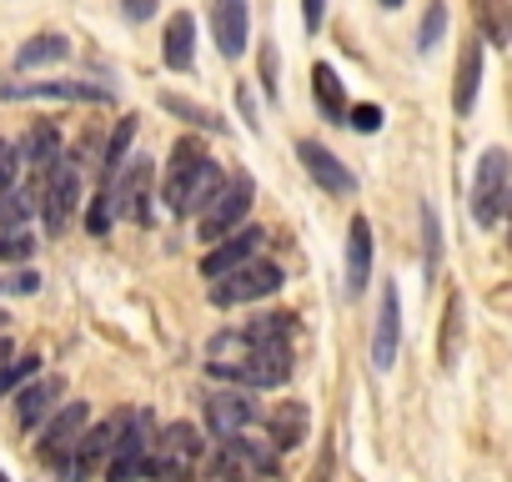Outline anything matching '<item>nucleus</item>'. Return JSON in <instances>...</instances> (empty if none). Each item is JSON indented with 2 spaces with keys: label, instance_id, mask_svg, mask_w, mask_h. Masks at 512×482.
I'll return each mask as SVG.
<instances>
[{
  "label": "nucleus",
  "instance_id": "obj_1",
  "mask_svg": "<svg viewBox=\"0 0 512 482\" xmlns=\"http://www.w3.org/2000/svg\"><path fill=\"white\" fill-rule=\"evenodd\" d=\"M206 372L246 392H272L292 382V347L256 342L246 332H216L206 347Z\"/></svg>",
  "mask_w": 512,
  "mask_h": 482
},
{
  "label": "nucleus",
  "instance_id": "obj_2",
  "mask_svg": "<svg viewBox=\"0 0 512 482\" xmlns=\"http://www.w3.org/2000/svg\"><path fill=\"white\" fill-rule=\"evenodd\" d=\"M221 181H226V171L191 136H181L171 146V171H166V206L171 211H181V216L206 211V201L221 191Z\"/></svg>",
  "mask_w": 512,
  "mask_h": 482
},
{
  "label": "nucleus",
  "instance_id": "obj_3",
  "mask_svg": "<svg viewBox=\"0 0 512 482\" xmlns=\"http://www.w3.org/2000/svg\"><path fill=\"white\" fill-rule=\"evenodd\" d=\"M206 457V442L191 422H166L161 432H151V447H146V477L156 482H191L196 467Z\"/></svg>",
  "mask_w": 512,
  "mask_h": 482
},
{
  "label": "nucleus",
  "instance_id": "obj_4",
  "mask_svg": "<svg viewBox=\"0 0 512 482\" xmlns=\"http://www.w3.org/2000/svg\"><path fill=\"white\" fill-rule=\"evenodd\" d=\"M151 412L146 407H126L116 422H111V447H106V477L111 482H131V477H146V447H151Z\"/></svg>",
  "mask_w": 512,
  "mask_h": 482
},
{
  "label": "nucleus",
  "instance_id": "obj_5",
  "mask_svg": "<svg viewBox=\"0 0 512 482\" xmlns=\"http://www.w3.org/2000/svg\"><path fill=\"white\" fill-rule=\"evenodd\" d=\"M251 201H256V181H251V171H231V176L221 181V191L206 201V211H196V216H201V221H196V236L216 247L221 236H231V231L251 216Z\"/></svg>",
  "mask_w": 512,
  "mask_h": 482
},
{
  "label": "nucleus",
  "instance_id": "obj_6",
  "mask_svg": "<svg viewBox=\"0 0 512 482\" xmlns=\"http://www.w3.org/2000/svg\"><path fill=\"white\" fill-rule=\"evenodd\" d=\"M467 211H472L477 226H497V221H502V211H507V151H502V146H487V151L477 156Z\"/></svg>",
  "mask_w": 512,
  "mask_h": 482
},
{
  "label": "nucleus",
  "instance_id": "obj_7",
  "mask_svg": "<svg viewBox=\"0 0 512 482\" xmlns=\"http://www.w3.org/2000/svg\"><path fill=\"white\" fill-rule=\"evenodd\" d=\"M272 292H282V267L251 257V262L231 267L226 277H216L211 302H216V307H241V302H262V297H272Z\"/></svg>",
  "mask_w": 512,
  "mask_h": 482
},
{
  "label": "nucleus",
  "instance_id": "obj_8",
  "mask_svg": "<svg viewBox=\"0 0 512 482\" xmlns=\"http://www.w3.org/2000/svg\"><path fill=\"white\" fill-rule=\"evenodd\" d=\"M106 191H111V211L116 216H131L136 226H151V161L146 156H126L121 166H116V176L111 181H101Z\"/></svg>",
  "mask_w": 512,
  "mask_h": 482
},
{
  "label": "nucleus",
  "instance_id": "obj_9",
  "mask_svg": "<svg viewBox=\"0 0 512 482\" xmlns=\"http://www.w3.org/2000/svg\"><path fill=\"white\" fill-rule=\"evenodd\" d=\"M0 101H91L106 106L116 91L106 81H0Z\"/></svg>",
  "mask_w": 512,
  "mask_h": 482
},
{
  "label": "nucleus",
  "instance_id": "obj_10",
  "mask_svg": "<svg viewBox=\"0 0 512 482\" xmlns=\"http://www.w3.org/2000/svg\"><path fill=\"white\" fill-rule=\"evenodd\" d=\"M76 201H81V171H76V161L61 156V161L46 171V181H41V211H46V231H51V236H61V231L71 226Z\"/></svg>",
  "mask_w": 512,
  "mask_h": 482
},
{
  "label": "nucleus",
  "instance_id": "obj_11",
  "mask_svg": "<svg viewBox=\"0 0 512 482\" xmlns=\"http://www.w3.org/2000/svg\"><path fill=\"white\" fill-rule=\"evenodd\" d=\"M256 417H262V412H256V402H251L246 387H226V392H211V397H206V427H211L216 442L251 432Z\"/></svg>",
  "mask_w": 512,
  "mask_h": 482
},
{
  "label": "nucleus",
  "instance_id": "obj_12",
  "mask_svg": "<svg viewBox=\"0 0 512 482\" xmlns=\"http://www.w3.org/2000/svg\"><path fill=\"white\" fill-rule=\"evenodd\" d=\"M91 427V402H66L61 412H51L46 417V427H41V442H36V452L46 457V462H66V452L76 447V437Z\"/></svg>",
  "mask_w": 512,
  "mask_h": 482
},
{
  "label": "nucleus",
  "instance_id": "obj_13",
  "mask_svg": "<svg viewBox=\"0 0 512 482\" xmlns=\"http://www.w3.org/2000/svg\"><path fill=\"white\" fill-rule=\"evenodd\" d=\"M262 241H267V231H256V226H236L231 236H221L216 247L206 252V262H201V277H206V282L226 277L231 267H241V262H251L256 252H262Z\"/></svg>",
  "mask_w": 512,
  "mask_h": 482
},
{
  "label": "nucleus",
  "instance_id": "obj_14",
  "mask_svg": "<svg viewBox=\"0 0 512 482\" xmlns=\"http://www.w3.org/2000/svg\"><path fill=\"white\" fill-rule=\"evenodd\" d=\"M211 31H216V51L226 61L246 56V41H251V11H246V0H211Z\"/></svg>",
  "mask_w": 512,
  "mask_h": 482
},
{
  "label": "nucleus",
  "instance_id": "obj_15",
  "mask_svg": "<svg viewBox=\"0 0 512 482\" xmlns=\"http://www.w3.org/2000/svg\"><path fill=\"white\" fill-rule=\"evenodd\" d=\"M397 347H402V292H397V282H387L382 287V312H377V337H372V367L392 372Z\"/></svg>",
  "mask_w": 512,
  "mask_h": 482
},
{
  "label": "nucleus",
  "instance_id": "obj_16",
  "mask_svg": "<svg viewBox=\"0 0 512 482\" xmlns=\"http://www.w3.org/2000/svg\"><path fill=\"white\" fill-rule=\"evenodd\" d=\"M297 156H302L307 176H312L322 191H332V196H352V191H357V176H352L322 141H297Z\"/></svg>",
  "mask_w": 512,
  "mask_h": 482
},
{
  "label": "nucleus",
  "instance_id": "obj_17",
  "mask_svg": "<svg viewBox=\"0 0 512 482\" xmlns=\"http://www.w3.org/2000/svg\"><path fill=\"white\" fill-rule=\"evenodd\" d=\"M482 36H467L462 51H457V81H452V111L457 116H472L477 106V86H482Z\"/></svg>",
  "mask_w": 512,
  "mask_h": 482
},
{
  "label": "nucleus",
  "instance_id": "obj_18",
  "mask_svg": "<svg viewBox=\"0 0 512 482\" xmlns=\"http://www.w3.org/2000/svg\"><path fill=\"white\" fill-rule=\"evenodd\" d=\"M372 282V221L352 216L347 226V297H362Z\"/></svg>",
  "mask_w": 512,
  "mask_h": 482
},
{
  "label": "nucleus",
  "instance_id": "obj_19",
  "mask_svg": "<svg viewBox=\"0 0 512 482\" xmlns=\"http://www.w3.org/2000/svg\"><path fill=\"white\" fill-rule=\"evenodd\" d=\"M106 447H111V422H101V427H86V432L76 437V447L66 452V462H61V477H66V482H81V477H91V472L106 462Z\"/></svg>",
  "mask_w": 512,
  "mask_h": 482
},
{
  "label": "nucleus",
  "instance_id": "obj_20",
  "mask_svg": "<svg viewBox=\"0 0 512 482\" xmlns=\"http://www.w3.org/2000/svg\"><path fill=\"white\" fill-rule=\"evenodd\" d=\"M56 397H61V377H31V387H16V422L41 427L56 412Z\"/></svg>",
  "mask_w": 512,
  "mask_h": 482
},
{
  "label": "nucleus",
  "instance_id": "obj_21",
  "mask_svg": "<svg viewBox=\"0 0 512 482\" xmlns=\"http://www.w3.org/2000/svg\"><path fill=\"white\" fill-rule=\"evenodd\" d=\"M161 61H166L171 71H191V66H196V16H191V11H176V16L166 21Z\"/></svg>",
  "mask_w": 512,
  "mask_h": 482
},
{
  "label": "nucleus",
  "instance_id": "obj_22",
  "mask_svg": "<svg viewBox=\"0 0 512 482\" xmlns=\"http://www.w3.org/2000/svg\"><path fill=\"white\" fill-rule=\"evenodd\" d=\"M21 166H31V181H46V171L61 161V136L51 131V126H36L26 141H21Z\"/></svg>",
  "mask_w": 512,
  "mask_h": 482
},
{
  "label": "nucleus",
  "instance_id": "obj_23",
  "mask_svg": "<svg viewBox=\"0 0 512 482\" xmlns=\"http://www.w3.org/2000/svg\"><path fill=\"white\" fill-rule=\"evenodd\" d=\"M312 96H317V111L342 126V116H347V91H342V81H337V71H332L327 61L312 66Z\"/></svg>",
  "mask_w": 512,
  "mask_h": 482
},
{
  "label": "nucleus",
  "instance_id": "obj_24",
  "mask_svg": "<svg viewBox=\"0 0 512 482\" xmlns=\"http://www.w3.org/2000/svg\"><path fill=\"white\" fill-rule=\"evenodd\" d=\"M66 56H71V36H56V31H46V36H36V41H26V46L16 51V71L51 66V61H66Z\"/></svg>",
  "mask_w": 512,
  "mask_h": 482
},
{
  "label": "nucleus",
  "instance_id": "obj_25",
  "mask_svg": "<svg viewBox=\"0 0 512 482\" xmlns=\"http://www.w3.org/2000/svg\"><path fill=\"white\" fill-rule=\"evenodd\" d=\"M302 432H307V412H302V402H282V407H272V417H267V442H277V447H297Z\"/></svg>",
  "mask_w": 512,
  "mask_h": 482
},
{
  "label": "nucleus",
  "instance_id": "obj_26",
  "mask_svg": "<svg viewBox=\"0 0 512 482\" xmlns=\"http://www.w3.org/2000/svg\"><path fill=\"white\" fill-rule=\"evenodd\" d=\"M161 106L171 111V116H181V121H191V131H206V136H226V121L211 111V106H196V101H186V96H176V91H166L161 96Z\"/></svg>",
  "mask_w": 512,
  "mask_h": 482
},
{
  "label": "nucleus",
  "instance_id": "obj_27",
  "mask_svg": "<svg viewBox=\"0 0 512 482\" xmlns=\"http://www.w3.org/2000/svg\"><path fill=\"white\" fill-rule=\"evenodd\" d=\"M457 352H462V297L447 292V307H442V347H437V362L442 367H457Z\"/></svg>",
  "mask_w": 512,
  "mask_h": 482
},
{
  "label": "nucleus",
  "instance_id": "obj_28",
  "mask_svg": "<svg viewBox=\"0 0 512 482\" xmlns=\"http://www.w3.org/2000/svg\"><path fill=\"white\" fill-rule=\"evenodd\" d=\"M196 472H201V482H241V477H246L241 457H236L226 442H216V452H206Z\"/></svg>",
  "mask_w": 512,
  "mask_h": 482
},
{
  "label": "nucleus",
  "instance_id": "obj_29",
  "mask_svg": "<svg viewBox=\"0 0 512 482\" xmlns=\"http://www.w3.org/2000/svg\"><path fill=\"white\" fill-rule=\"evenodd\" d=\"M36 211V191H0V231L26 226Z\"/></svg>",
  "mask_w": 512,
  "mask_h": 482
},
{
  "label": "nucleus",
  "instance_id": "obj_30",
  "mask_svg": "<svg viewBox=\"0 0 512 482\" xmlns=\"http://www.w3.org/2000/svg\"><path fill=\"white\" fill-rule=\"evenodd\" d=\"M422 241H427L422 272H427V287H432V277H437V267H442V226H437V211H432V206H422Z\"/></svg>",
  "mask_w": 512,
  "mask_h": 482
},
{
  "label": "nucleus",
  "instance_id": "obj_31",
  "mask_svg": "<svg viewBox=\"0 0 512 482\" xmlns=\"http://www.w3.org/2000/svg\"><path fill=\"white\" fill-rule=\"evenodd\" d=\"M36 372H41V357L36 352L31 357H6V362H0V397H11L16 387H26Z\"/></svg>",
  "mask_w": 512,
  "mask_h": 482
},
{
  "label": "nucleus",
  "instance_id": "obj_32",
  "mask_svg": "<svg viewBox=\"0 0 512 482\" xmlns=\"http://www.w3.org/2000/svg\"><path fill=\"white\" fill-rule=\"evenodd\" d=\"M131 136H136V116H121V121H116V136L106 141V161H101V176H106V181H111V176H116V166L126 161Z\"/></svg>",
  "mask_w": 512,
  "mask_h": 482
},
{
  "label": "nucleus",
  "instance_id": "obj_33",
  "mask_svg": "<svg viewBox=\"0 0 512 482\" xmlns=\"http://www.w3.org/2000/svg\"><path fill=\"white\" fill-rule=\"evenodd\" d=\"M472 6H477V21H482V41L507 46V16H502L507 0H472Z\"/></svg>",
  "mask_w": 512,
  "mask_h": 482
},
{
  "label": "nucleus",
  "instance_id": "obj_34",
  "mask_svg": "<svg viewBox=\"0 0 512 482\" xmlns=\"http://www.w3.org/2000/svg\"><path fill=\"white\" fill-rule=\"evenodd\" d=\"M447 36V6H442V0H432V6L422 11V31H417V51L422 56H432V46Z\"/></svg>",
  "mask_w": 512,
  "mask_h": 482
},
{
  "label": "nucleus",
  "instance_id": "obj_35",
  "mask_svg": "<svg viewBox=\"0 0 512 482\" xmlns=\"http://www.w3.org/2000/svg\"><path fill=\"white\" fill-rule=\"evenodd\" d=\"M36 252V236L26 231V226H16V231H0V262H26Z\"/></svg>",
  "mask_w": 512,
  "mask_h": 482
},
{
  "label": "nucleus",
  "instance_id": "obj_36",
  "mask_svg": "<svg viewBox=\"0 0 512 482\" xmlns=\"http://www.w3.org/2000/svg\"><path fill=\"white\" fill-rule=\"evenodd\" d=\"M111 221H116V211H111V191L101 186V191H96V201H91V211H86V226H91V236H106V231H111Z\"/></svg>",
  "mask_w": 512,
  "mask_h": 482
},
{
  "label": "nucleus",
  "instance_id": "obj_37",
  "mask_svg": "<svg viewBox=\"0 0 512 482\" xmlns=\"http://www.w3.org/2000/svg\"><path fill=\"white\" fill-rule=\"evenodd\" d=\"M277 66H282V61H277V46L267 41V46H262V91L272 96V106L282 101V86H277Z\"/></svg>",
  "mask_w": 512,
  "mask_h": 482
},
{
  "label": "nucleus",
  "instance_id": "obj_38",
  "mask_svg": "<svg viewBox=\"0 0 512 482\" xmlns=\"http://www.w3.org/2000/svg\"><path fill=\"white\" fill-rule=\"evenodd\" d=\"M342 126H352V131H362V136H372V131L382 126V111H377V106H347V116H342Z\"/></svg>",
  "mask_w": 512,
  "mask_h": 482
},
{
  "label": "nucleus",
  "instance_id": "obj_39",
  "mask_svg": "<svg viewBox=\"0 0 512 482\" xmlns=\"http://www.w3.org/2000/svg\"><path fill=\"white\" fill-rule=\"evenodd\" d=\"M16 176H21V156H16L11 141H0V191H11Z\"/></svg>",
  "mask_w": 512,
  "mask_h": 482
},
{
  "label": "nucleus",
  "instance_id": "obj_40",
  "mask_svg": "<svg viewBox=\"0 0 512 482\" xmlns=\"http://www.w3.org/2000/svg\"><path fill=\"white\" fill-rule=\"evenodd\" d=\"M322 21H327V0H302V26H307V36H317Z\"/></svg>",
  "mask_w": 512,
  "mask_h": 482
},
{
  "label": "nucleus",
  "instance_id": "obj_41",
  "mask_svg": "<svg viewBox=\"0 0 512 482\" xmlns=\"http://www.w3.org/2000/svg\"><path fill=\"white\" fill-rule=\"evenodd\" d=\"M121 11H126V21H146L156 11V0H121Z\"/></svg>",
  "mask_w": 512,
  "mask_h": 482
},
{
  "label": "nucleus",
  "instance_id": "obj_42",
  "mask_svg": "<svg viewBox=\"0 0 512 482\" xmlns=\"http://www.w3.org/2000/svg\"><path fill=\"white\" fill-rule=\"evenodd\" d=\"M36 287H41V277H36V272H21V277H11V292H21V297H31Z\"/></svg>",
  "mask_w": 512,
  "mask_h": 482
},
{
  "label": "nucleus",
  "instance_id": "obj_43",
  "mask_svg": "<svg viewBox=\"0 0 512 482\" xmlns=\"http://www.w3.org/2000/svg\"><path fill=\"white\" fill-rule=\"evenodd\" d=\"M6 357H11V342H6V337H0V362H6Z\"/></svg>",
  "mask_w": 512,
  "mask_h": 482
},
{
  "label": "nucleus",
  "instance_id": "obj_44",
  "mask_svg": "<svg viewBox=\"0 0 512 482\" xmlns=\"http://www.w3.org/2000/svg\"><path fill=\"white\" fill-rule=\"evenodd\" d=\"M382 6H387V11H397V6H402V0H382Z\"/></svg>",
  "mask_w": 512,
  "mask_h": 482
},
{
  "label": "nucleus",
  "instance_id": "obj_45",
  "mask_svg": "<svg viewBox=\"0 0 512 482\" xmlns=\"http://www.w3.org/2000/svg\"><path fill=\"white\" fill-rule=\"evenodd\" d=\"M6 322H11V317H6V312H0V327H6Z\"/></svg>",
  "mask_w": 512,
  "mask_h": 482
},
{
  "label": "nucleus",
  "instance_id": "obj_46",
  "mask_svg": "<svg viewBox=\"0 0 512 482\" xmlns=\"http://www.w3.org/2000/svg\"><path fill=\"white\" fill-rule=\"evenodd\" d=\"M0 482H11V477H6V472H0Z\"/></svg>",
  "mask_w": 512,
  "mask_h": 482
}]
</instances>
